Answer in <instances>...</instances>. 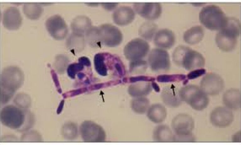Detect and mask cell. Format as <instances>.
<instances>
[{
	"label": "cell",
	"instance_id": "6da1fadb",
	"mask_svg": "<svg viewBox=\"0 0 241 145\" xmlns=\"http://www.w3.org/2000/svg\"><path fill=\"white\" fill-rule=\"evenodd\" d=\"M172 59L175 64L189 71L203 68L205 64V59L201 53L183 45L175 48Z\"/></svg>",
	"mask_w": 241,
	"mask_h": 145
},
{
	"label": "cell",
	"instance_id": "7a4b0ae2",
	"mask_svg": "<svg viewBox=\"0 0 241 145\" xmlns=\"http://www.w3.org/2000/svg\"><path fill=\"white\" fill-rule=\"evenodd\" d=\"M199 18L206 28L212 30H220L225 26L228 18L219 6L213 4L206 5L200 11Z\"/></svg>",
	"mask_w": 241,
	"mask_h": 145
},
{
	"label": "cell",
	"instance_id": "3957f363",
	"mask_svg": "<svg viewBox=\"0 0 241 145\" xmlns=\"http://www.w3.org/2000/svg\"><path fill=\"white\" fill-rule=\"evenodd\" d=\"M179 92L181 101L186 102L195 110H202L208 104V95L197 86L192 84L186 85L182 87Z\"/></svg>",
	"mask_w": 241,
	"mask_h": 145
},
{
	"label": "cell",
	"instance_id": "277c9868",
	"mask_svg": "<svg viewBox=\"0 0 241 145\" xmlns=\"http://www.w3.org/2000/svg\"><path fill=\"white\" fill-rule=\"evenodd\" d=\"M23 78L22 71L16 66L5 67L1 74V86H2V95L8 93V99L13 95L15 91L21 85Z\"/></svg>",
	"mask_w": 241,
	"mask_h": 145
},
{
	"label": "cell",
	"instance_id": "5b68a950",
	"mask_svg": "<svg viewBox=\"0 0 241 145\" xmlns=\"http://www.w3.org/2000/svg\"><path fill=\"white\" fill-rule=\"evenodd\" d=\"M92 33L93 38L100 40L109 47L117 46L122 40V34L120 30L116 27L110 24H104L99 27H93Z\"/></svg>",
	"mask_w": 241,
	"mask_h": 145
},
{
	"label": "cell",
	"instance_id": "8992f818",
	"mask_svg": "<svg viewBox=\"0 0 241 145\" xmlns=\"http://www.w3.org/2000/svg\"><path fill=\"white\" fill-rule=\"evenodd\" d=\"M148 64L153 72L162 73L168 71L170 68V57L168 52L160 48L153 49L148 57Z\"/></svg>",
	"mask_w": 241,
	"mask_h": 145
},
{
	"label": "cell",
	"instance_id": "52a82bcc",
	"mask_svg": "<svg viewBox=\"0 0 241 145\" xmlns=\"http://www.w3.org/2000/svg\"><path fill=\"white\" fill-rule=\"evenodd\" d=\"M25 119L24 112L14 106H6L1 111V122L3 125L11 128H20L24 124Z\"/></svg>",
	"mask_w": 241,
	"mask_h": 145
},
{
	"label": "cell",
	"instance_id": "ba28073f",
	"mask_svg": "<svg viewBox=\"0 0 241 145\" xmlns=\"http://www.w3.org/2000/svg\"><path fill=\"white\" fill-rule=\"evenodd\" d=\"M149 50V45L146 41L136 38L126 45L124 52L126 58L131 61L142 59L147 54Z\"/></svg>",
	"mask_w": 241,
	"mask_h": 145
},
{
	"label": "cell",
	"instance_id": "9c48e42d",
	"mask_svg": "<svg viewBox=\"0 0 241 145\" xmlns=\"http://www.w3.org/2000/svg\"><path fill=\"white\" fill-rule=\"evenodd\" d=\"M225 84L218 75L213 73L206 74L202 78L200 84L201 90L207 95L215 96L223 91Z\"/></svg>",
	"mask_w": 241,
	"mask_h": 145
},
{
	"label": "cell",
	"instance_id": "30bf717a",
	"mask_svg": "<svg viewBox=\"0 0 241 145\" xmlns=\"http://www.w3.org/2000/svg\"><path fill=\"white\" fill-rule=\"evenodd\" d=\"M46 27L51 35L57 39L64 38L68 32V27L63 18L59 14L48 17L45 22Z\"/></svg>",
	"mask_w": 241,
	"mask_h": 145
},
{
	"label": "cell",
	"instance_id": "8fae6325",
	"mask_svg": "<svg viewBox=\"0 0 241 145\" xmlns=\"http://www.w3.org/2000/svg\"><path fill=\"white\" fill-rule=\"evenodd\" d=\"M171 126L175 135H188L192 134L195 123L190 115L185 114H180L173 119Z\"/></svg>",
	"mask_w": 241,
	"mask_h": 145
},
{
	"label": "cell",
	"instance_id": "7c38bea8",
	"mask_svg": "<svg viewBox=\"0 0 241 145\" xmlns=\"http://www.w3.org/2000/svg\"><path fill=\"white\" fill-rule=\"evenodd\" d=\"M210 120L214 126L225 128L230 125L234 120L231 110L225 107L219 106L215 108L210 115Z\"/></svg>",
	"mask_w": 241,
	"mask_h": 145
},
{
	"label": "cell",
	"instance_id": "4fadbf2b",
	"mask_svg": "<svg viewBox=\"0 0 241 145\" xmlns=\"http://www.w3.org/2000/svg\"><path fill=\"white\" fill-rule=\"evenodd\" d=\"M133 8L139 15L150 20L158 18L162 11L161 4L158 3H135Z\"/></svg>",
	"mask_w": 241,
	"mask_h": 145
},
{
	"label": "cell",
	"instance_id": "5bb4252c",
	"mask_svg": "<svg viewBox=\"0 0 241 145\" xmlns=\"http://www.w3.org/2000/svg\"><path fill=\"white\" fill-rule=\"evenodd\" d=\"M238 36L224 29L220 30L215 37L216 43L221 50L228 52L235 48Z\"/></svg>",
	"mask_w": 241,
	"mask_h": 145
},
{
	"label": "cell",
	"instance_id": "9a60e30c",
	"mask_svg": "<svg viewBox=\"0 0 241 145\" xmlns=\"http://www.w3.org/2000/svg\"><path fill=\"white\" fill-rule=\"evenodd\" d=\"M22 18L20 12L16 7L10 6L3 11L2 17L3 25L7 28L14 30L21 25Z\"/></svg>",
	"mask_w": 241,
	"mask_h": 145
},
{
	"label": "cell",
	"instance_id": "2e32d148",
	"mask_svg": "<svg viewBox=\"0 0 241 145\" xmlns=\"http://www.w3.org/2000/svg\"><path fill=\"white\" fill-rule=\"evenodd\" d=\"M175 38L174 33L167 29L159 30L156 33L153 38L155 45L159 48L169 49L174 45Z\"/></svg>",
	"mask_w": 241,
	"mask_h": 145
},
{
	"label": "cell",
	"instance_id": "e0dca14e",
	"mask_svg": "<svg viewBox=\"0 0 241 145\" xmlns=\"http://www.w3.org/2000/svg\"><path fill=\"white\" fill-rule=\"evenodd\" d=\"M179 90L174 85L166 86L162 90L161 97L163 103L167 106L177 107L182 103L179 95Z\"/></svg>",
	"mask_w": 241,
	"mask_h": 145
},
{
	"label": "cell",
	"instance_id": "ac0fdd59",
	"mask_svg": "<svg viewBox=\"0 0 241 145\" xmlns=\"http://www.w3.org/2000/svg\"><path fill=\"white\" fill-rule=\"evenodd\" d=\"M113 17L114 22L116 24L121 26L126 25L134 19L135 11L130 7L121 6L114 11Z\"/></svg>",
	"mask_w": 241,
	"mask_h": 145
},
{
	"label": "cell",
	"instance_id": "d6986e66",
	"mask_svg": "<svg viewBox=\"0 0 241 145\" xmlns=\"http://www.w3.org/2000/svg\"><path fill=\"white\" fill-rule=\"evenodd\" d=\"M222 101L225 107L230 110L239 109L241 107L240 91L235 88L227 90L223 95Z\"/></svg>",
	"mask_w": 241,
	"mask_h": 145
},
{
	"label": "cell",
	"instance_id": "ffe728a7",
	"mask_svg": "<svg viewBox=\"0 0 241 145\" xmlns=\"http://www.w3.org/2000/svg\"><path fill=\"white\" fill-rule=\"evenodd\" d=\"M152 90V85L149 80H143L133 82L129 86L128 92L134 97H144Z\"/></svg>",
	"mask_w": 241,
	"mask_h": 145
},
{
	"label": "cell",
	"instance_id": "44dd1931",
	"mask_svg": "<svg viewBox=\"0 0 241 145\" xmlns=\"http://www.w3.org/2000/svg\"><path fill=\"white\" fill-rule=\"evenodd\" d=\"M147 116L151 121L155 123L162 122L167 116L166 109L162 104L156 103L150 106L147 111Z\"/></svg>",
	"mask_w": 241,
	"mask_h": 145
},
{
	"label": "cell",
	"instance_id": "7402d4cb",
	"mask_svg": "<svg viewBox=\"0 0 241 145\" xmlns=\"http://www.w3.org/2000/svg\"><path fill=\"white\" fill-rule=\"evenodd\" d=\"M153 138L157 142H174V135L168 126L162 125L157 127L153 132Z\"/></svg>",
	"mask_w": 241,
	"mask_h": 145
},
{
	"label": "cell",
	"instance_id": "603a6c76",
	"mask_svg": "<svg viewBox=\"0 0 241 145\" xmlns=\"http://www.w3.org/2000/svg\"><path fill=\"white\" fill-rule=\"evenodd\" d=\"M204 35L202 28L199 25L194 26L184 33L183 38L185 42L190 45L199 42L203 39Z\"/></svg>",
	"mask_w": 241,
	"mask_h": 145
},
{
	"label": "cell",
	"instance_id": "cb8c5ba5",
	"mask_svg": "<svg viewBox=\"0 0 241 145\" xmlns=\"http://www.w3.org/2000/svg\"><path fill=\"white\" fill-rule=\"evenodd\" d=\"M150 102L145 97H135L131 101V107L133 110L138 114H144L149 108Z\"/></svg>",
	"mask_w": 241,
	"mask_h": 145
},
{
	"label": "cell",
	"instance_id": "d4e9b609",
	"mask_svg": "<svg viewBox=\"0 0 241 145\" xmlns=\"http://www.w3.org/2000/svg\"><path fill=\"white\" fill-rule=\"evenodd\" d=\"M43 10L41 5L37 3H25L23 7V10L25 14L31 19H35L39 17Z\"/></svg>",
	"mask_w": 241,
	"mask_h": 145
},
{
	"label": "cell",
	"instance_id": "484cf974",
	"mask_svg": "<svg viewBox=\"0 0 241 145\" xmlns=\"http://www.w3.org/2000/svg\"><path fill=\"white\" fill-rule=\"evenodd\" d=\"M157 25L152 22H147L144 23L139 30L140 35L147 40H151L154 36L157 29Z\"/></svg>",
	"mask_w": 241,
	"mask_h": 145
},
{
	"label": "cell",
	"instance_id": "4316f807",
	"mask_svg": "<svg viewBox=\"0 0 241 145\" xmlns=\"http://www.w3.org/2000/svg\"><path fill=\"white\" fill-rule=\"evenodd\" d=\"M148 63L142 59L130 61L129 64V71L133 74H141L146 70Z\"/></svg>",
	"mask_w": 241,
	"mask_h": 145
},
{
	"label": "cell",
	"instance_id": "83f0119b",
	"mask_svg": "<svg viewBox=\"0 0 241 145\" xmlns=\"http://www.w3.org/2000/svg\"><path fill=\"white\" fill-rule=\"evenodd\" d=\"M195 141V137L192 134L181 136L175 135L174 137V142H193Z\"/></svg>",
	"mask_w": 241,
	"mask_h": 145
},
{
	"label": "cell",
	"instance_id": "f1b7e54d",
	"mask_svg": "<svg viewBox=\"0 0 241 145\" xmlns=\"http://www.w3.org/2000/svg\"><path fill=\"white\" fill-rule=\"evenodd\" d=\"M185 76L184 75H164L159 76L158 78V81H174L178 80L184 79Z\"/></svg>",
	"mask_w": 241,
	"mask_h": 145
},
{
	"label": "cell",
	"instance_id": "f546056e",
	"mask_svg": "<svg viewBox=\"0 0 241 145\" xmlns=\"http://www.w3.org/2000/svg\"><path fill=\"white\" fill-rule=\"evenodd\" d=\"M206 72V70L203 68H201L191 71L187 75V78L189 79H194L204 75Z\"/></svg>",
	"mask_w": 241,
	"mask_h": 145
},
{
	"label": "cell",
	"instance_id": "4dcf8cb0",
	"mask_svg": "<svg viewBox=\"0 0 241 145\" xmlns=\"http://www.w3.org/2000/svg\"><path fill=\"white\" fill-rule=\"evenodd\" d=\"M103 6L105 9L108 10H111L114 9L118 5L117 3H102Z\"/></svg>",
	"mask_w": 241,
	"mask_h": 145
}]
</instances>
